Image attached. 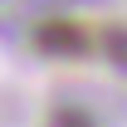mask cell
<instances>
[{
    "mask_svg": "<svg viewBox=\"0 0 127 127\" xmlns=\"http://www.w3.org/2000/svg\"><path fill=\"white\" fill-rule=\"evenodd\" d=\"M34 49L49 54V59H78L93 49V34L83 30L78 20H39L34 30Z\"/></svg>",
    "mask_w": 127,
    "mask_h": 127,
    "instance_id": "cell-1",
    "label": "cell"
},
{
    "mask_svg": "<svg viewBox=\"0 0 127 127\" xmlns=\"http://www.w3.org/2000/svg\"><path fill=\"white\" fill-rule=\"evenodd\" d=\"M49 127H98V117L78 103H59V108L49 112Z\"/></svg>",
    "mask_w": 127,
    "mask_h": 127,
    "instance_id": "cell-2",
    "label": "cell"
},
{
    "mask_svg": "<svg viewBox=\"0 0 127 127\" xmlns=\"http://www.w3.org/2000/svg\"><path fill=\"white\" fill-rule=\"evenodd\" d=\"M98 44H103V54H108V59H112V64L127 73V25H108Z\"/></svg>",
    "mask_w": 127,
    "mask_h": 127,
    "instance_id": "cell-3",
    "label": "cell"
}]
</instances>
